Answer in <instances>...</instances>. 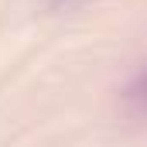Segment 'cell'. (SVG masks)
I'll return each instance as SVG.
<instances>
[{
	"label": "cell",
	"instance_id": "obj_1",
	"mask_svg": "<svg viewBox=\"0 0 147 147\" xmlns=\"http://www.w3.org/2000/svg\"><path fill=\"white\" fill-rule=\"evenodd\" d=\"M127 99H130V106L134 110H140V113H147V69L134 82H130V89H127Z\"/></svg>",
	"mask_w": 147,
	"mask_h": 147
},
{
	"label": "cell",
	"instance_id": "obj_2",
	"mask_svg": "<svg viewBox=\"0 0 147 147\" xmlns=\"http://www.w3.org/2000/svg\"><path fill=\"white\" fill-rule=\"evenodd\" d=\"M55 7H72V3H82V0H51Z\"/></svg>",
	"mask_w": 147,
	"mask_h": 147
}]
</instances>
